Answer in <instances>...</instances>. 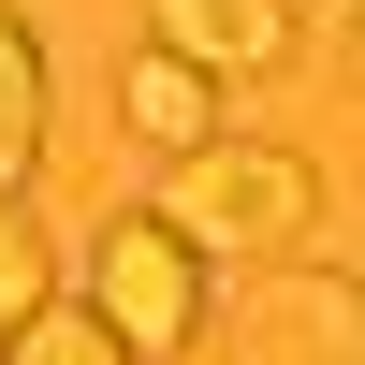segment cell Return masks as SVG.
Wrapping results in <instances>:
<instances>
[{"instance_id":"cell-2","label":"cell","mask_w":365,"mask_h":365,"mask_svg":"<svg viewBox=\"0 0 365 365\" xmlns=\"http://www.w3.org/2000/svg\"><path fill=\"white\" fill-rule=\"evenodd\" d=\"M88 307H103L132 351H190L205 336V249L161 220V205H132V220H103V249H88Z\"/></svg>"},{"instance_id":"cell-8","label":"cell","mask_w":365,"mask_h":365,"mask_svg":"<svg viewBox=\"0 0 365 365\" xmlns=\"http://www.w3.org/2000/svg\"><path fill=\"white\" fill-rule=\"evenodd\" d=\"M29 307H58V249H44V220L0 190V336H15Z\"/></svg>"},{"instance_id":"cell-7","label":"cell","mask_w":365,"mask_h":365,"mask_svg":"<svg viewBox=\"0 0 365 365\" xmlns=\"http://www.w3.org/2000/svg\"><path fill=\"white\" fill-rule=\"evenodd\" d=\"M0 365H146V351L117 336L103 307H29L15 336H0Z\"/></svg>"},{"instance_id":"cell-1","label":"cell","mask_w":365,"mask_h":365,"mask_svg":"<svg viewBox=\"0 0 365 365\" xmlns=\"http://www.w3.org/2000/svg\"><path fill=\"white\" fill-rule=\"evenodd\" d=\"M161 220L190 234L205 263H263V249H292V234L322 220V175H307V146H190L175 161V190H161Z\"/></svg>"},{"instance_id":"cell-6","label":"cell","mask_w":365,"mask_h":365,"mask_svg":"<svg viewBox=\"0 0 365 365\" xmlns=\"http://www.w3.org/2000/svg\"><path fill=\"white\" fill-rule=\"evenodd\" d=\"M29 161H44V44L29 15H0V190H29Z\"/></svg>"},{"instance_id":"cell-4","label":"cell","mask_w":365,"mask_h":365,"mask_svg":"<svg viewBox=\"0 0 365 365\" xmlns=\"http://www.w3.org/2000/svg\"><path fill=\"white\" fill-rule=\"evenodd\" d=\"M117 117H132V146H161V161H190V146H220V73L175 44H132V73H117Z\"/></svg>"},{"instance_id":"cell-3","label":"cell","mask_w":365,"mask_h":365,"mask_svg":"<svg viewBox=\"0 0 365 365\" xmlns=\"http://www.w3.org/2000/svg\"><path fill=\"white\" fill-rule=\"evenodd\" d=\"M234 365H365V278H263L234 322Z\"/></svg>"},{"instance_id":"cell-9","label":"cell","mask_w":365,"mask_h":365,"mask_svg":"<svg viewBox=\"0 0 365 365\" xmlns=\"http://www.w3.org/2000/svg\"><path fill=\"white\" fill-rule=\"evenodd\" d=\"M351 73H365V15H351Z\"/></svg>"},{"instance_id":"cell-5","label":"cell","mask_w":365,"mask_h":365,"mask_svg":"<svg viewBox=\"0 0 365 365\" xmlns=\"http://www.w3.org/2000/svg\"><path fill=\"white\" fill-rule=\"evenodd\" d=\"M146 44L205 58V73H263L292 58V0H146Z\"/></svg>"}]
</instances>
